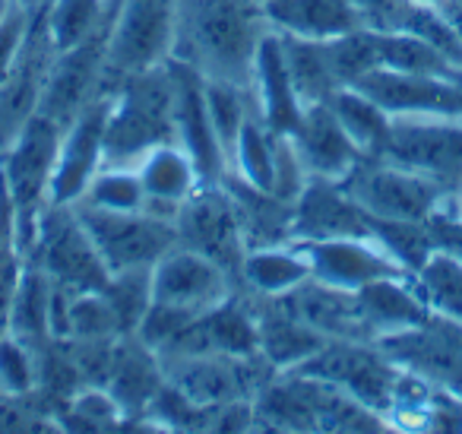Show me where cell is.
I'll return each mask as SVG.
<instances>
[{
  "instance_id": "6da1fadb",
  "label": "cell",
  "mask_w": 462,
  "mask_h": 434,
  "mask_svg": "<svg viewBox=\"0 0 462 434\" xmlns=\"http://www.w3.org/2000/svg\"><path fill=\"white\" fill-rule=\"evenodd\" d=\"M266 29L270 23L257 0H180L171 61L199 77L247 86Z\"/></svg>"
},
{
  "instance_id": "7a4b0ae2",
  "label": "cell",
  "mask_w": 462,
  "mask_h": 434,
  "mask_svg": "<svg viewBox=\"0 0 462 434\" xmlns=\"http://www.w3.org/2000/svg\"><path fill=\"white\" fill-rule=\"evenodd\" d=\"M174 96L171 61L117 80L105 121V165H136L152 146L178 143Z\"/></svg>"
},
{
  "instance_id": "3957f363",
  "label": "cell",
  "mask_w": 462,
  "mask_h": 434,
  "mask_svg": "<svg viewBox=\"0 0 462 434\" xmlns=\"http://www.w3.org/2000/svg\"><path fill=\"white\" fill-rule=\"evenodd\" d=\"M60 137H64L60 124L45 115H35L16 134V140L0 153V184L7 191L16 241L26 257L35 244L42 212L51 203V178L58 165Z\"/></svg>"
},
{
  "instance_id": "277c9868",
  "label": "cell",
  "mask_w": 462,
  "mask_h": 434,
  "mask_svg": "<svg viewBox=\"0 0 462 434\" xmlns=\"http://www.w3.org/2000/svg\"><path fill=\"white\" fill-rule=\"evenodd\" d=\"M346 193L367 212L371 219H390V222H428L449 193L437 181L396 165L390 159H361L355 172L342 181Z\"/></svg>"
},
{
  "instance_id": "5b68a950",
  "label": "cell",
  "mask_w": 462,
  "mask_h": 434,
  "mask_svg": "<svg viewBox=\"0 0 462 434\" xmlns=\"http://www.w3.org/2000/svg\"><path fill=\"white\" fill-rule=\"evenodd\" d=\"M289 371L320 377V381L346 390L348 396L365 402L383 419L393 406L399 381H402V368L377 343H352V339H327L314 355Z\"/></svg>"
},
{
  "instance_id": "8992f818",
  "label": "cell",
  "mask_w": 462,
  "mask_h": 434,
  "mask_svg": "<svg viewBox=\"0 0 462 434\" xmlns=\"http://www.w3.org/2000/svg\"><path fill=\"white\" fill-rule=\"evenodd\" d=\"M162 371L171 387H178L187 400L203 409L254 400L260 387L276 374V368L260 352L254 355H225V352L165 355Z\"/></svg>"
},
{
  "instance_id": "52a82bcc",
  "label": "cell",
  "mask_w": 462,
  "mask_h": 434,
  "mask_svg": "<svg viewBox=\"0 0 462 434\" xmlns=\"http://www.w3.org/2000/svg\"><path fill=\"white\" fill-rule=\"evenodd\" d=\"M180 0H117L108 33V73L115 83L171 61Z\"/></svg>"
},
{
  "instance_id": "ba28073f",
  "label": "cell",
  "mask_w": 462,
  "mask_h": 434,
  "mask_svg": "<svg viewBox=\"0 0 462 434\" xmlns=\"http://www.w3.org/2000/svg\"><path fill=\"white\" fill-rule=\"evenodd\" d=\"M73 210H77L83 229L89 231L108 273L155 267V260L178 244V231H174L171 219H159L146 210L117 212L86 203H73Z\"/></svg>"
},
{
  "instance_id": "9c48e42d",
  "label": "cell",
  "mask_w": 462,
  "mask_h": 434,
  "mask_svg": "<svg viewBox=\"0 0 462 434\" xmlns=\"http://www.w3.org/2000/svg\"><path fill=\"white\" fill-rule=\"evenodd\" d=\"M26 260L39 263L58 286L70 292H98L111 276L73 206L48 203Z\"/></svg>"
},
{
  "instance_id": "30bf717a",
  "label": "cell",
  "mask_w": 462,
  "mask_h": 434,
  "mask_svg": "<svg viewBox=\"0 0 462 434\" xmlns=\"http://www.w3.org/2000/svg\"><path fill=\"white\" fill-rule=\"evenodd\" d=\"M383 159L437 181L449 197H456L462 187V121L393 115Z\"/></svg>"
},
{
  "instance_id": "8fae6325",
  "label": "cell",
  "mask_w": 462,
  "mask_h": 434,
  "mask_svg": "<svg viewBox=\"0 0 462 434\" xmlns=\"http://www.w3.org/2000/svg\"><path fill=\"white\" fill-rule=\"evenodd\" d=\"M108 33L111 26H105L92 39L54 54L39 115L67 127L77 121L79 111L115 90L117 83L108 73Z\"/></svg>"
},
{
  "instance_id": "7c38bea8",
  "label": "cell",
  "mask_w": 462,
  "mask_h": 434,
  "mask_svg": "<svg viewBox=\"0 0 462 434\" xmlns=\"http://www.w3.org/2000/svg\"><path fill=\"white\" fill-rule=\"evenodd\" d=\"M174 231H178V244L199 250L218 267L228 269L231 276H238L241 260L247 254V241L235 200L225 184H199L180 203L178 216H174Z\"/></svg>"
},
{
  "instance_id": "4fadbf2b",
  "label": "cell",
  "mask_w": 462,
  "mask_h": 434,
  "mask_svg": "<svg viewBox=\"0 0 462 434\" xmlns=\"http://www.w3.org/2000/svg\"><path fill=\"white\" fill-rule=\"evenodd\" d=\"M409 374L462 400V326L430 317L428 324L374 339Z\"/></svg>"
},
{
  "instance_id": "5bb4252c",
  "label": "cell",
  "mask_w": 462,
  "mask_h": 434,
  "mask_svg": "<svg viewBox=\"0 0 462 434\" xmlns=\"http://www.w3.org/2000/svg\"><path fill=\"white\" fill-rule=\"evenodd\" d=\"M54 54L58 52L48 39L42 7H35L32 20H29V33L14 61V71L0 83V153L16 140V134L26 127L29 118L39 115Z\"/></svg>"
},
{
  "instance_id": "9a60e30c",
  "label": "cell",
  "mask_w": 462,
  "mask_h": 434,
  "mask_svg": "<svg viewBox=\"0 0 462 434\" xmlns=\"http://www.w3.org/2000/svg\"><path fill=\"white\" fill-rule=\"evenodd\" d=\"M304 254L310 267V279L327 286L358 292L361 286L386 276H409L405 267L377 241L374 235L365 238H317V241H291Z\"/></svg>"
},
{
  "instance_id": "2e32d148",
  "label": "cell",
  "mask_w": 462,
  "mask_h": 434,
  "mask_svg": "<svg viewBox=\"0 0 462 434\" xmlns=\"http://www.w3.org/2000/svg\"><path fill=\"white\" fill-rule=\"evenodd\" d=\"M225 298H231V273L199 250L174 244L155 260L152 301L203 314Z\"/></svg>"
},
{
  "instance_id": "e0dca14e",
  "label": "cell",
  "mask_w": 462,
  "mask_h": 434,
  "mask_svg": "<svg viewBox=\"0 0 462 434\" xmlns=\"http://www.w3.org/2000/svg\"><path fill=\"white\" fill-rule=\"evenodd\" d=\"M108 96L96 99L89 108L64 127L58 149V165L51 178V203L73 206L86 193L105 165V121H108Z\"/></svg>"
},
{
  "instance_id": "ac0fdd59",
  "label": "cell",
  "mask_w": 462,
  "mask_h": 434,
  "mask_svg": "<svg viewBox=\"0 0 462 434\" xmlns=\"http://www.w3.org/2000/svg\"><path fill=\"white\" fill-rule=\"evenodd\" d=\"M289 137L295 143V153L308 178L342 184L355 172V165L365 159L361 149L352 143V137L346 134V127L339 124L336 111L329 108V102L304 105L298 127Z\"/></svg>"
},
{
  "instance_id": "d6986e66",
  "label": "cell",
  "mask_w": 462,
  "mask_h": 434,
  "mask_svg": "<svg viewBox=\"0 0 462 434\" xmlns=\"http://www.w3.org/2000/svg\"><path fill=\"white\" fill-rule=\"evenodd\" d=\"M374 235L367 212L336 181L310 178L301 197L295 200L291 241H317V238H365Z\"/></svg>"
},
{
  "instance_id": "ffe728a7",
  "label": "cell",
  "mask_w": 462,
  "mask_h": 434,
  "mask_svg": "<svg viewBox=\"0 0 462 434\" xmlns=\"http://www.w3.org/2000/svg\"><path fill=\"white\" fill-rule=\"evenodd\" d=\"M285 307L301 324H308L323 339H352V343H374V333L358 305V292L327 286L320 279H304L298 288L282 295Z\"/></svg>"
},
{
  "instance_id": "44dd1931",
  "label": "cell",
  "mask_w": 462,
  "mask_h": 434,
  "mask_svg": "<svg viewBox=\"0 0 462 434\" xmlns=\"http://www.w3.org/2000/svg\"><path fill=\"white\" fill-rule=\"evenodd\" d=\"M251 102L257 118L273 130V134H285L298 127L301 118V99H298L295 86H291L289 67H285V52H282V35L276 29H266V35L260 39L257 54H254V71H251Z\"/></svg>"
},
{
  "instance_id": "7402d4cb",
  "label": "cell",
  "mask_w": 462,
  "mask_h": 434,
  "mask_svg": "<svg viewBox=\"0 0 462 434\" xmlns=\"http://www.w3.org/2000/svg\"><path fill=\"white\" fill-rule=\"evenodd\" d=\"M206 352H225V355H254L257 349V317L254 311L238 301L235 295L222 305L203 311L178 339L165 355H206Z\"/></svg>"
},
{
  "instance_id": "603a6c76",
  "label": "cell",
  "mask_w": 462,
  "mask_h": 434,
  "mask_svg": "<svg viewBox=\"0 0 462 434\" xmlns=\"http://www.w3.org/2000/svg\"><path fill=\"white\" fill-rule=\"evenodd\" d=\"M134 168L143 181V191H146V206L143 210L159 219H171V222L178 216L180 203L203 184L190 153L180 143L152 146L146 156H140V162Z\"/></svg>"
},
{
  "instance_id": "cb8c5ba5",
  "label": "cell",
  "mask_w": 462,
  "mask_h": 434,
  "mask_svg": "<svg viewBox=\"0 0 462 434\" xmlns=\"http://www.w3.org/2000/svg\"><path fill=\"white\" fill-rule=\"evenodd\" d=\"M260 10L270 29L310 42H333L365 26L355 0H263Z\"/></svg>"
},
{
  "instance_id": "d4e9b609",
  "label": "cell",
  "mask_w": 462,
  "mask_h": 434,
  "mask_svg": "<svg viewBox=\"0 0 462 434\" xmlns=\"http://www.w3.org/2000/svg\"><path fill=\"white\" fill-rule=\"evenodd\" d=\"M358 305L374 339L411 330L434 317L411 276H386V279L367 282L358 288Z\"/></svg>"
},
{
  "instance_id": "484cf974",
  "label": "cell",
  "mask_w": 462,
  "mask_h": 434,
  "mask_svg": "<svg viewBox=\"0 0 462 434\" xmlns=\"http://www.w3.org/2000/svg\"><path fill=\"white\" fill-rule=\"evenodd\" d=\"M260 301H263L260 311H254V317H257V349L276 371L295 368V364H301L304 358H310L327 343L320 333H314L308 324H301L279 298Z\"/></svg>"
},
{
  "instance_id": "4316f807",
  "label": "cell",
  "mask_w": 462,
  "mask_h": 434,
  "mask_svg": "<svg viewBox=\"0 0 462 434\" xmlns=\"http://www.w3.org/2000/svg\"><path fill=\"white\" fill-rule=\"evenodd\" d=\"M238 276L257 298H282L304 279H310V267L295 244H263L247 248Z\"/></svg>"
},
{
  "instance_id": "83f0119b",
  "label": "cell",
  "mask_w": 462,
  "mask_h": 434,
  "mask_svg": "<svg viewBox=\"0 0 462 434\" xmlns=\"http://www.w3.org/2000/svg\"><path fill=\"white\" fill-rule=\"evenodd\" d=\"M51 295L54 279L39 263L26 260V267L20 273V286H16L14 295V307H10L7 333L26 339L32 345L51 343Z\"/></svg>"
},
{
  "instance_id": "f1b7e54d",
  "label": "cell",
  "mask_w": 462,
  "mask_h": 434,
  "mask_svg": "<svg viewBox=\"0 0 462 434\" xmlns=\"http://www.w3.org/2000/svg\"><path fill=\"white\" fill-rule=\"evenodd\" d=\"M329 108L336 111L339 124L346 127V134L352 137V143L361 149V156L367 159H380L386 153L390 143V121L393 115L383 111L371 96H365L355 86H342L329 96Z\"/></svg>"
},
{
  "instance_id": "f546056e",
  "label": "cell",
  "mask_w": 462,
  "mask_h": 434,
  "mask_svg": "<svg viewBox=\"0 0 462 434\" xmlns=\"http://www.w3.org/2000/svg\"><path fill=\"white\" fill-rule=\"evenodd\" d=\"M282 52H285V67H289L291 86H295L301 105L329 102V96L336 90H342L339 77L333 71V58H329L327 42L282 35Z\"/></svg>"
},
{
  "instance_id": "4dcf8cb0",
  "label": "cell",
  "mask_w": 462,
  "mask_h": 434,
  "mask_svg": "<svg viewBox=\"0 0 462 434\" xmlns=\"http://www.w3.org/2000/svg\"><path fill=\"white\" fill-rule=\"evenodd\" d=\"M203 96H206V115H209L212 134L225 153V162L231 165V156L238 146V137L245 130L247 118L254 115V102L247 86L231 83V80L203 77Z\"/></svg>"
},
{
  "instance_id": "1f68e13d",
  "label": "cell",
  "mask_w": 462,
  "mask_h": 434,
  "mask_svg": "<svg viewBox=\"0 0 462 434\" xmlns=\"http://www.w3.org/2000/svg\"><path fill=\"white\" fill-rule=\"evenodd\" d=\"M276 137L254 111L247 118L245 130L238 137V146L231 156L228 175H235L245 184L257 187V191L273 193V168H276Z\"/></svg>"
},
{
  "instance_id": "d6a6232c",
  "label": "cell",
  "mask_w": 462,
  "mask_h": 434,
  "mask_svg": "<svg viewBox=\"0 0 462 434\" xmlns=\"http://www.w3.org/2000/svg\"><path fill=\"white\" fill-rule=\"evenodd\" d=\"M411 279L434 317L462 326V263L456 257L434 250Z\"/></svg>"
},
{
  "instance_id": "836d02e7",
  "label": "cell",
  "mask_w": 462,
  "mask_h": 434,
  "mask_svg": "<svg viewBox=\"0 0 462 434\" xmlns=\"http://www.w3.org/2000/svg\"><path fill=\"white\" fill-rule=\"evenodd\" d=\"M98 210H117V212H136L146 206V191L134 165H102V172L92 178L86 193L77 200Z\"/></svg>"
},
{
  "instance_id": "e575fe53",
  "label": "cell",
  "mask_w": 462,
  "mask_h": 434,
  "mask_svg": "<svg viewBox=\"0 0 462 434\" xmlns=\"http://www.w3.org/2000/svg\"><path fill=\"white\" fill-rule=\"evenodd\" d=\"M102 295L115 307L117 320L124 326V336H134L146 307L152 305V267L111 273L108 282L102 286Z\"/></svg>"
},
{
  "instance_id": "d590c367",
  "label": "cell",
  "mask_w": 462,
  "mask_h": 434,
  "mask_svg": "<svg viewBox=\"0 0 462 434\" xmlns=\"http://www.w3.org/2000/svg\"><path fill=\"white\" fill-rule=\"evenodd\" d=\"M124 326L115 307L98 292H73L67 305V336L64 339H117Z\"/></svg>"
},
{
  "instance_id": "8d00e7d4",
  "label": "cell",
  "mask_w": 462,
  "mask_h": 434,
  "mask_svg": "<svg viewBox=\"0 0 462 434\" xmlns=\"http://www.w3.org/2000/svg\"><path fill=\"white\" fill-rule=\"evenodd\" d=\"M39 387V345L4 333L0 336V393L29 400Z\"/></svg>"
},
{
  "instance_id": "74e56055",
  "label": "cell",
  "mask_w": 462,
  "mask_h": 434,
  "mask_svg": "<svg viewBox=\"0 0 462 434\" xmlns=\"http://www.w3.org/2000/svg\"><path fill=\"white\" fill-rule=\"evenodd\" d=\"M29 20H32V10L14 4V10L0 23V83L14 71V61L23 48V39H26V33H29Z\"/></svg>"
},
{
  "instance_id": "f35d334b",
  "label": "cell",
  "mask_w": 462,
  "mask_h": 434,
  "mask_svg": "<svg viewBox=\"0 0 462 434\" xmlns=\"http://www.w3.org/2000/svg\"><path fill=\"white\" fill-rule=\"evenodd\" d=\"M443 14L453 20V26L459 29V35H462V0H447V4H443Z\"/></svg>"
},
{
  "instance_id": "ab89813d",
  "label": "cell",
  "mask_w": 462,
  "mask_h": 434,
  "mask_svg": "<svg viewBox=\"0 0 462 434\" xmlns=\"http://www.w3.org/2000/svg\"><path fill=\"white\" fill-rule=\"evenodd\" d=\"M14 4H16V0H0V23H4V16L14 10Z\"/></svg>"
},
{
  "instance_id": "60d3db41",
  "label": "cell",
  "mask_w": 462,
  "mask_h": 434,
  "mask_svg": "<svg viewBox=\"0 0 462 434\" xmlns=\"http://www.w3.org/2000/svg\"><path fill=\"white\" fill-rule=\"evenodd\" d=\"M16 4H20V7H26V10H35V7H42L45 0H16Z\"/></svg>"
},
{
  "instance_id": "b9f144b4",
  "label": "cell",
  "mask_w": 462,
  "mask_h": 434,
  "mask_svg": "<svg viewBox=\"0 0 462 434\" xmlns=\"http://www.w3.org/2000/svg\"><path fill=\"white\" fill-rule=\"evenodd\" d=\"M411 4H421V7H443L447 0H411Z\"/></svg>"
},
{
  "instance_id": "7bdbcfd3",
  "label": "cell",
  "mask_w": 462,
  "mask_h": 434,
  "mask_svg": "<svg viewBox=\"0 0 462 434\" xmlns=\"http://www.w3.org/2000/svg\"><path fill=\"white\" fill-rule=\"evenodd\" d=\"M0 210H4V184H0Z\"/></svg>"
},
{
  "instance_id": "ee69618b",
  "label": "cell",
  "mask_w": 462,
  "mask_h": 434,
  "mask_svg": "<svg viewBox=\"0 0 462 434\" xmlns=\"http://www.w3.org/2000/svg\"><path fill=\"white\" fill-rule=\"evenodd\" d=\"M257 4H263V0H257Z\"/></svg>"
}]
</instances>
